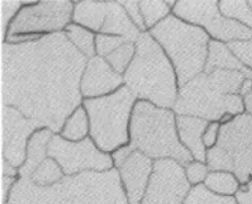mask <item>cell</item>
<instances>
[{
    "mask_svg": "<svg viewBox=\"0 0 252 204\" xmlns=\"http://www.w3.org/2000/svg\"><path fill=\"white\" fill-rule=\"evenodd\" d=\"M44 128L13 106L2 105V160L20 169L26 159L28 142L34 132Z\"/></svg>",
    "mask_w": 252,
    "mask_h": 204,
    "instance_id": "obj_14",
    "label": "cell"
},
{
    "mask_svg": "<svg viewBox=\"0 0 252 204\" xmlns=\"http://www.w3.org/2000/svg\"><path fill=\"white\" fill-rule=\"evenodd\" d=\"M251 89H252V79L247 78L241 87V90H240V95L243 97L244 95H247Z\"/></svg>",
    "mask_w": 252,
    "mask_h": 204,
    "instance_id": "obj_38",
    "label": "cell"
},
{
    "mask_svg": "<svg viewBox=\"0 0 252 204\" xmlns=\"http://www.w3.org/2000/svg\"><path fill=\"white\" fill-rule=\"evenodd\" d=\"M63 33L66 34V36L72 45L87 59H91L96 55V49H95L96 34L83 27L81 25L75 24V23H70L64 28Z\"/></svg>",
    "mask_w": 252,
    "mask_h": 204,
    "instance_id": "obj_23",
    "label": "cell"
},
{
    "mask_svg": "<svg viewBox=\"0 0 252 204\" xmlns=\"http://www.w3.org/2000/svg\"><path fill=\"white\" fill-rule=\"evenodd\" d=\"M74 6L68 0L26 1L11 20L2 41L13 35L45 36L63 32L72 23Z\"/></svg>",
    "mask_w": 252,
    "mask_h": 204,
    "instance_id": "obj_9",
    "label": "cell"
},
{
    "mask_svg": "<svg viewBox=\"0 0 252 204\" xmlns=\"http://www.w3.org/2000/svg\"><path fill=\"white\" fill-rule=\"evenodd\" d=\"M129 134L132 148L153 160L173 159L183 167L194 160L179 139L173 109L138 100L132 111Z\"/></svg>",
    "mask_w": 252,
    "mask_h": 204,
    "instance_id": "obj_4",
    "label": "cell"
},
{
    "mask_svg": "<svg viewBox=\"0 0 252 204\" xmlns=\"http://www.w3.org/2000/svg\"><path fill=\"white\" fill-rule=\"evenodd\" d=\"M66 176L61 169L60 165L53 158L48 157L41 162L30 179L37 186L48 187L59 183L63 177Z\"/></svg>",
    "mask_w": 252,
    "mask_h": 204,
    "instance_id": "obj_25",
    "label": "cell"
},
{
    "mask_svg": "<svg viewBox=\"0 0 252 204\" xmlns=\"http://www.w3.org/2000/svg\"><path fill=\"white\" fill-rule=\"evenodd\" d=\"M49 157L60 165L64 175L70 176L84 172H106L114 168L110 153H103L91 137L82 141H68L55 134L49 143Z\"/></svg>",
    "mask_w": 252,
    "mask_h": 204,
    "instance_id": "obj_11",
    "label": "cell"
},
{
    "mask_svg": "<svg viewBox=\"0 0 252 204\" xmlns=\"http://www.w3.org/2000/svg\"><path fill=\"white\" fill-rule=\"evenodd\" d=\"M219 69L241 71L246 75L247 78L252 79V71L239 61L238 58L228 49L227 44L220 42V41L211 40L204 73L209 74Z\"/></svg>",
    "mask_w": 252,
    "mask_h": 204,
    "instance_id": "obj_19",
    "label": "cell"
},
{
    "mask_svg": "<svg viewBox=\"0 0 252 204\" xmlns=\"http://www.w3.org/2000/svg\"><path fill=\"white\" fill-rule=\"evenodd\" d=\"M172 14L189 24L199 26L211 40L225 44L252 37V29L223 16L217 0H181L175 3Z\"/></svg>",
    "mask_w": 252,
    "mask_h": 204,
    "instance_id": "obj_10",
    "label": "cell"
},
{
    "mask_svg": "<svg viewBox=\"0 0 252 204\" xmlns=\"http://www.w3.org/2000/svg\"><path fill=\"white\" fill-rule=\"evenodd\" d=\"M125 85L124 76L117 74L102 56L89 59L81 80L84 100L111 95Z\"/></svg>",
    "mask_w": 252,
    "mask_h": 204,
    "instance_id": "obj_15",
    "label": "cell"
},
{
    "mask_svg": "<svg viewBox=\"0 0 252 204\" xmlns=\"http://www.w3.org/2000/svg\"><path fill=\"white\" fill-rule=\"evenodd\" d=\"M125 85L138 100L172 109L178 100L179 82L165 52L148 32L136 41V54L124 74Z\"/></svg>",
    "mask_w": 252,
    "mask_h": 204,
    "instance_id": "obj_3",
    "label": "cell"
},
{
    "mask_svg": "<svg viewBox=\"0 0 252 204\" xmlns=\"http://www.w3.org/2000/svg\"><path fill=\"white\" fill-rule=\"evenodd\" d=\"M139 6L147 31H151L172 14V9L164 0H143L139 1Z\"/></svg>",
    "mask_w": 252,
    "mask_h": 204,
    "instance_id": "obj_27",
    "label": "cell"
},
{
    "mask_svg": "<svg viewBox=\"0 0 252 204\" xmlns=\"http://www.w3.org/2000/svg\"><path fill=\"white\" fill-rule=\"evenodd\" d=\"M26 1H2L1 2V20H2V35L5 36L7 28L15 15L18 13ZM2 36V37H3Z\"/></svg>",
    "mask_w": 252,
    "mask_h": 204,
    "instance_id": "obj_34",
    "label": "cell"
},
{
    "mask_svg": "<svg viewBox=\"0 0 252 204\" xmlns=\"http://www.w3.org/2000/svg\"><path fill=\"white\" fill-rule=\"evenodd\" d=\"M177 115H188L225 124L244 113L241 95H224L209 82L205 73L179 88L172 108Z\"/></svg>",
    "mask_w": 252,
    "mask_h": 204,
    "instance_id": "obj_8",
    "label": "cell"
},
{
    "mask_svg": "<svg viewBox=\"0 0 252 204\" xmlns=\"http://www.w3.org/2000/svg\"><path fill=\"white\" fill-rule=\"evenodd\" d=\"M183 204H238V202L235 196L216 194L204 184H199L191 187Z\"/></svg>",
    "mask_w": 252,
    "mask_h": 204,
    "instance_id": "obj_28",
    "label": "cell"
},
{
    "mask_svg": "<svg viewBox=\"0 0 252 204\" xmlns=\"http://www.w3.org/2000/svg\"><path fill=\"white\" fill-rule=\"evenodd\" d=\"M209 122L188 115H177V130L179 139L194 160L206 162L207 149L202 142V135Z\"/></svg>",
    "mask_w": 252,
    "mask_h": 204,
    "instance_id": "obj_16",
    "label": "cell"
},
{
    "mask_svg": "<svg viewBox=\"0 0 252 204\" xmlns=\"http://www.w3.org/2000/svg\"><path fill=\"white\" fill-rule=\"evenodd\" d=\"M68 141H82L90 137V121L85 107L81 105L67 119L63 130L59 133Z\"/></svg>",
    "mask_w": 252,
    "mask_h": 204,
    "instance_id": "obj_22",
    "label": "cell"
},
{
    "mask_svg": "<svg viewBox=\"0 0 252 204\" xmlns=\"http://www.w3.org/2000/svg\"><path fill=\"white\" fill-rule=\"evenodd\" d=\"M204 185L214 193L224 196H235L241 187V183L234 174L223 171L209 172Z\"/></svg>",
    "mask_w": 252,
    "mask_h": 204,
    "instance_id": "obj_24",
    "label": "cell"
},
{
    "mask_svg": "<svg viewBox=\"0 0 252 204\" xmlns=\"http://www.w3.org/2000/svg\"><path fill=\"white\" fill-rule=\"evenodd\" d=\"M8 204H129L117 168L64 176L52 186H37L18 178Z\"/></svg>",
    "mask_w": 252,
    "mask_h": 204,
    "instance_id": "obj_2",
    "label": "cell"
},
{
    "mask_svg": "<svg viewBox=\"0 0 252 204\" xmlns=\"http://www.w3.org/2000/svg\"><path fill=\"white\" fill-rule=\"evenodd\" d=\"M148 33L173 65L179 88L204 73L211 37L199 26L171 14Z\"/></svg>",
    "mask_w": 252,
    "mask_h": 204,
    "instance_id": "obj_5",
    "label": "cell"
},
{
    "mask_svg": "<svg viewBox=\"0 0 252 204\" xmlns=\"http://www.w3.org/2000/svg\"><path fill=\"white\" fill-rule=\"evenodd\" d=\"M242 98H243V105H244V113L252 116V89Z\"/></svg>",
    "mask_w": 252,
    "mask_h": 204,
    "instance_id": "obj_37",
    "label": "cell"
},
{
    "mask_svg": "<svg viewBox=\"0 0 252 204\" xmlns=\"http://www.w3.org/2000/svg\"><path fill=\"white\" fill-rule=\"evenodd\" d=\"M191 187L180 162L173 159L154 160L141 204H183Z\"/></svg>",
    "mask_w": 252,
    "mask_h": 204,
    "instance_id": "obj_12",
    "label": "cell"
},
{
    "mask_svg": "<svg viewBox=\"0 0 252 204\" xmlns=\"http://www.w3.org/2000/svg\"><path fill=\"white\" fill-rule=\"evenodd\" d=\"M185 172L187 179H188L190 185L196 186V185L204 184L206 177L208 176L211 169H209L206 162L192 160L188 165L185 166Z\"/></svg>",
    "mask_w": 252,
    "mask_h": 204,
    "instance_id": "obj_32",
    "label": "cell"
},
{
    "mask_svg": "<svg viewBox=\"0 0 252 204\" xmlns=\"http://www.w3.org/2000/svg\"><path fill=\"white\" fill-rule=\"evenodd\" d=\"M136 54V42H126L104 58L117 74L124 76Z\"/></svg>",
    "mask_w": 252,
    "mask_h": 204,
    "instance_id": "obj_29",
    "label": "cell"
},
{
    "mask_svg": "<svg viewBox=\"0 0 252 204\" xmlns=\"http://www.w3.org/2000/svg\"><path fill=\"white\" fill-rule=\"evenodd\" d=\"M101 33L124 37L129 42H136L141 35L140 29L133 24L120 1H108V13Z\"/></svg>",
    "mask_w": 252,
    "mask_h": 204,
    "instance_id": "obj_17",
    "label": "cell"
},
{
    "mask_svg": "<svg viewBox=\"0 0 252 204\" xmlns=\"http://www.w3.org/2000/svg\"><path fill=\"white\" fill-rule=\"evenodd\" d=\"M235 199L238 204H252V179L249 183L241 185L235 194Z\"/></svg>",
    "mask_w": 252,
    "mask_h": 204,
    "instance_id": "obj_36",
    "label": "cell"
},
{
    "mask_svg": "<svg viewBox=\"0 0 252 204\" xmlns=\"http://www.w3.org/2000/svg\"><path fill=\"white\" fill-rule=\"evenodd\" d=\"M120 3L124 6V8L126 9V11H127L128 16L130 17V20L133 22V24L140 29V32L141 33L148 32L146 24H145L144 22L143 14H141L139 1H135V0H133V1H127V0H125L124 1V0H121Z\"/></svg>",
    "mask_w": 252,
    "mask_h": 204,
    "instance_id": "obj_33",
    "label": "cell"
},
{
    "mask_svg": "<svg viewBox=\"0 0 252 204\" xmlns=\"http://www.w3.org/2000/svg\"><path fill=\"white\" fill-rule=\"evenodd\" d=\"M56 133L49 128H41L31 135L26 148V159L18 169L21 178H30L39 165L49 157V143Z\"/></svg>",
    "mask_w": 252,
    "mask_h": 204,
    "instance_id": "obj_18",
    "label": "cell"
},
{
    "mask_svg": "<svg viewBox=\"0 0 252 204\" xmlns=\"http://www.w3.org/2000/svg\"><path fill=\"white\" fill-rule=\"evenodd\" d=\"M227 47L239 61L252 71V37L249 40L234 41L228 43Z\"/></svg>",
    "mask_w": 252,
    "mask_h": 204,
    "instance_id": "obj_31",
    "label": "cell"
},
{
    "mask_svg": "<svg viewBox=\"0 0 252 204\" xmlns=\"http://www.w3.org/2000/svg\"><path fill=\"white\" fill-rule=\"evenodd\" d=\"M7 204H8V203H7Z\"/></svg>",
    "mask_w": 252,
    "mask_h": 204,
    "instance_id": "obj_40",
    "label": "cell"
},
{
    "mask_svg": "<svg viewBox=\"0 0 252 204\" xmlns=\"http://www.w3.org/2000/svg\"><path fill=\"white\" fill-rule=\"evenodd\" d=\"M206 74V73H205ZM211 84L224 95H240V90L247 77L238 70H214L206 74Z\"/></svg>",
    "mask_w": 252,
    "mask_h": 204,
    "instance_id": "obj_21",
    "label": "cell"
},
{
    "mask_svg": "<svg viewBox=\"0 0 252 204\" xmlns=\"http://www.w3.org/2000/svg\"><path fill=\"white\" fill-rule=\"evenodd\" d=\"M108 13V1H76L72 14V23L101 33Z\"/></svg>",
    "mask_w": 252,
    "mask_h": 204,
    "instance_id": "obj_20",
    "label": "cell"
},
{
    "mask_svg": "<svg viewBox=\"0 0 252 204\" xmlns=\"http://www.w3.org/2000/svg\"><path fill=\"white\" fill-rule=\"evenodd\" d=\"M206 164L214 171L231 172L241 185L252 179V116L240 114L220 124L215 147L207 149Z\"/></svg>",
    "mask_w": 252,
    "mask_h": 204,
    "instance_id": "obj_7",
    "label": "cell"
},
{
    "mask_svg": "<svg viewBox=\"0 0 252 204\" xmlns=\"http://www.w3.org/2000/svg\"><path fill=\"white\" fill-rule=\"evenodd\" d=\"M129 204H141L153 172L154 160L126 145L111 153Z\"/></svg>",
    "mask_w": 252,
    "mask_h": 204,
    "instance_id": "obj_13",
    "label": "cell"
},
{
    "mask_svg": "<svg viewBox=\"0 0 252 204\" xmlns=\"http://www.w3.org/2000/svg\"><path fill=\"white\" fill-rule=\"evenodd\" d=\"M87 61L63 32L22 44L3 42L2 105L60 133L83 105L81 80Z\"/></svg>",
    "mask_w": 252,
    "mask_h": 204,
    "instance_id": "obj_1",
    "label": "cell"
},
{
    "mask_svg": "<svg viewBox=\"0 0 252 204\" xmlns=\"http://www.w3.org/2000/svg\"><path fill=\"white\" fill-rule=\"evenodd\" d=\"M126 42H129L124 37L108 35V34H96V39H95V49H96V55L106 58L109 54H111L114 50L121 47Z\"/></svg>",
    "mask_w": 252,
    "mask_h": 204,
    "instance_id": "obj_30",
    "label": "cell"
},
{
    "mask_svg": "<svg viewBox=\"0 0 252 204\" xmlns=\"http://www.w3.org/2000/svg\"><path fill=\"white\" fill-rule=\"evenodd\" d=\"M138 101L127 86L111 95L84 100L90 121V137L103 153H114L130 142V120Z\"/></svg>",
    "mask_w": 252,
    "mask_h": 204,
    "instance_id": "obj_6",
    "label": "cell"
},
{
    "mask_svg": "<svg viewBox=\"0 0 252 204\" xmlns=\"http://www.w3.org/2000/svg\"><path fill=\"white\" fill-rule=\"evenodd\" d=\"M220 122H209L207 129L205 130L204 135H202V142H204L206 149H211L216 146L220 137Z\"/></svg>",
    "mask_w": 252,
    "mask_h": 204,
    "instance_id": "obj_35",
    "label": "cell"
},
{
    "mask_svg": "<svg viewBox=\"0 0 252 204\" xmlns=\"http://www.w3.org/2000/svg\"><path fill=\"white\" fill-rule=\"evenodd\" d=\"M249 3H250V6H251V8H252V1H249Z\"/></svg>",
    "mask_w": 252,
    "mask_h": 204,
    "instance_id": "obj_39",
    "label": "cell"
},
{
    "mask_svg": "<svg viewBox=\"0 0 252 204\" xmlns=\"http://www.w3.org/2000/svg\"><path fill=\"white\" fill-rule=\"evenodd\" d=\"M220 13L224 17L230 18L252 29V8L246 0H220L219 1Z\"/></svg>",
    "mask_w": 252,
    "mask_h": 204,
    "instance_id": "obj_26",
    "label": "cell"
}]
</instances>
